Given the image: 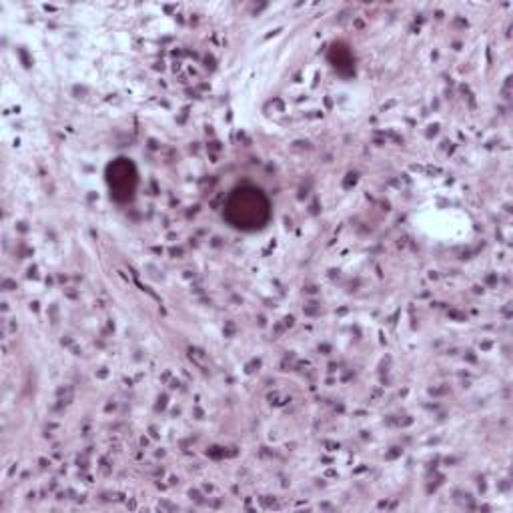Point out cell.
<instances>
[{
  "label": "cell",
  "mask_w": 513,
  "mask_h": 513,
  "mask_svg": "<svg viewBox=\"0 0 513 513\" xmlns=\"http://www.w3.org/2000/svg\"><path fill=\"white\" fill-rule=\"evenodd\" d=\"M227 213L237 227L253 229V227H261L267 221L269 207H267V201L259 195V191L243 189L233 195V199L229 201Z\"/></svg>",
  "instance_id": "cell-1"
}]
</instances>
